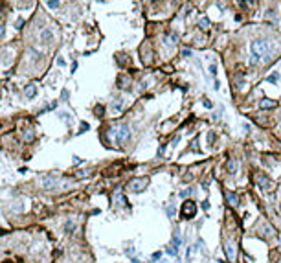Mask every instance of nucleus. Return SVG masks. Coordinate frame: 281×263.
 Returning <instances> with one entry per match:
<instances>
[{
    "mask_svg": "<svg viewBox=\"0 0 281 263\" xmlns=\"http://www.w3.org/2000/svg\"><path fill=\"white\" fill-rule=\"evenodd\" d=\"M129 83H131V79H129L127 76H120V79H118L120 88H127V87H129Z\"/></svg>",
    "mask_w": 281,
    "mask_h": 263,
    "instance_id": "14",
    "label": "nucleus"
},
{
    "mask_svg": "<svg viewBox=\"0 0 281 263\" xmlns=\"http://www.w3.org/2000/svg\"><path fill=\"white\" fill-rule=\"evenodd\" d=\"M171 256H176V252H178V245H173V247H169V250H167Z\"/></svg>",
    "mask_w": 281,
    "mask_h": 263,
    "instance_id": "21",
    "label": "nucleus"
},
{
    "mask_svg": "<svg viewBox=\"0 0 281 263\" xmlns=\"http://www.w3.org/2000/svg\"><path fill=\"white\" fill-rule=\"evenodd\" d=\"M114 202L118 204V206H127V201H125V197L121 193H116L114 195Z\"/></svg>",
    "mask_w": 281,
    "mask_h": 263,
    "instance_id": "13",
    "label": "nucleus"
},
{
    "mask_svg": "<svg viewBox=\"0 0 281 263\" xmlns=\"http://www.w3.org/2000/svg\"><path fill=\"white\" fill-rule=\"evenodd\" d=\"M209 72H212V76H215V74H217V66L212 64V66H209Z\"/></svg>",
    "mask_w": 281,
    "mask_h": 263,
    "instance_id": "27",
    "label": "nucleus"
},
{
    "mask_svg": "<svg viewBox=\"0 0 281 263\" xmlns=\"http://www.w3.org/2000/svg\"><path fill=\"white\" fill-rule=\"evenodd\" d=\"M195 213H197V206H195V202L193 201H186L184 204H182V215L184 217H195Z\"/></svg>",
    "mask_w": 281,
    "mask_h": 263,
    "instance_id": "4",
    "label": "nucleus"
},
{
    "mask_svg": "<svg viewBox=\"0 0 281 263\" xmlns=\"http://www.w3.org/2000/svg\"><path fill=\"white\" fill-rule=\"evenodd\" d=\"M259 107L261 109H274L276 107V101H272V100H261L259 101Z\"/></svg>",
    "mask_w": 281,
    "mask_h": 263,
    "instance_id": "11",
    "label": "nucleus"
},
{
    "mask_svg": "<svg viewBox=\"0 0 281 263\" xmlns=\"http://www.w3.org/2000/svg\"><path fill=\"white\" fill-rule=\"evenodd\" d=\"M226 199H228V202H230L231 206H239V197L233 193V191H228V193H226Z\"/></svg>",
    "mask_w": 281,
    "mask_h": 263,
    "instance_id": "10",
    "label": "nucleus"
},
{
    "mask_svg": "<svg viewBox=\"0 0 281 263\" xmlns=\"http://www.w3.org/2000/svg\"><path fill=\"white\" fill-rule=\"evenodd\" d=\"M226 258H228L230 261L235 259V247H233L231 243H226Z\"/></svg>",
    "mask_w": 281,
    "mask_h": 263,
    "instance_id": "8",
    "label": "nucleus"
},
{
    "mask_svg": "<svg viewBox=\"0 0 281 263\" xmlns=\"http://www.w3.org/2000/svg\"><path fill=\"white\" fill-rule=\"evenodd\" d=\"M35 94H37V87L35 85H28L26 87V98H35Z\"/></svg>",
    "mask_w": 281,
    "mask_h": 263,
    "instance_id": "12",
    "label": "nucleus"
},
{
    "mask_svg": "<svg viewBox=\"0 0 281 263\" xmlns=\"http://www.w3.org/2000/svg\"><path fill=\"white\" fill-rule=\"evenodd\" d=\"M176 41H178L176 33H167V35H166V46H167V48L175 46V44H176Z\"/></svg>",
    "mask_w": 281,
    "mask_h": 263,
    "instance_id": "9",
    "label": "nucleus"
},
{
    "mask_svg": "<svg viewBox=\"0 0 281 263\" xmlns=\"http://www.w3.org/2000/svg\"><path fill=\"white\" fill-rule=\"evenodd\" d=\"M121 109H123L121 101H116V103H112V112H120Z\"/></svg>",
    "mask_w": 281,
    "mask_h": 263,
    "instance_id": "19",
    "label": "nucleus"
},
{
    "mask_svg": "<svg viewBox=\"0 0 281 263\" xmlns=\"http://www.w3.org/2000/svg\"><path fill=\"white\" fill-rule=\"evenodd\" d=\"M182 55H184V57L187 59V57H191L193 54H191V50H184V52H182Z\"/></svg>",
    "mask_w": 281,
    "mask_h": 263,
    "instance_id": "25",
    "label": "nucleus"
},
{
    "mask_svg": "<svg viewBox=\"0 0 281 263\" xmlns=\"http://www.w3.org/2000/svg\"><path fill=\"white\" fill-rule=\"evenodd\" d=\"M277 263H281V259H279V261H277Z\"/></svg>",
    "mask_w": 281,
    "mask_h": 263,
    "instance_id": "31",
    "label": "nucleus"
},
{
    "mask_svg": "<svg viewBox=\"0 0 281 263\" xmlns=\"http://www.w3.org/2000/svg\"><path fill=\"white\" fill-rule=\"evenodd\" d=\"M235 83H237V87H239V88H243V87H244V79H243V76H241V74H237V76H235Z\"/></svg>",
    "mask_w": 281,
    "mask_h": 263,
    "instance_id": "20",
    "label": "nucleus"
},
{
    "mask_svg": "<svg viewBox=\"0 0 281 263\" xmlns=\"http://www.w3.org/2000/svg\"><path fill=\"white\" fill-rule=\"evenodd\" d=\"M250 52H252V61H250L252 64L268 63L276 52V44L268 39H257L250 44Z\"/></svg>",
    "mask_w": 281,
    "mask_h": 263,
    "instance_id": "1",
    "label": "nucleus"
},
{
    "mask_svg": "<svg viewBox=\"0 0 281 263\" xmlns=\"http://www.w3.org/2000/svg\"><path fill=\"white\" fill-rule=\"evenodd\" d=\"M266 81H268V83H277V81H279V74H277V72H272V74L266 77Z\"/></svg>",
    "mask_w": 281,
    "mask_h": 263,
    "instance_id": "15",
    "label": "nucleus"
},
{
    "mask_svg": "<svg viewBox=\"0 0 281 263\" xmlns=\"http://www.w3.org/2000/svg\"><path fill=\"white\" fill-rule=\"evenodd\" d=\"M57 182H59V177H46V179L42 180V186H44V188H55Z\"/></svg>",
    "mask_w": 281,
    "mask_h": 263,
    "instance_id": "6",
    "label": "nucleus"
},
{
    "mask_svg": "<svg viewBox=\"0 0 281 263\" xmlns=\"http://www.w3.org/2000/svg\"><path fill=\"white\" fill-rule=\"evenodd\" d=\"M147 184H149V179H132L127 184V189L132 191V193H140V191H144V188Z\"/></svg>",
    "mask_w": 281,
    "mask_h": 263,
    "instance_id": "2",
    "label": "nucleus"
},
{
    "mask_svg": "<svg viewBox=\"0 0 281 263\" xmlns=\"http://www.w3.org/2000/svg\"><path fill=\"white\" fill-rule=\"evenodd\" d=\"M129 136H131V129H129V125H121L118 131H116V142H118L120 146H123V143L129 140Z\"/></svg>",
    "mask_w": 281,
    "mask_h": 263,
    "instance_id": "3",
    "label": "nucleus"
},
{
    "mask_svg": "<svg viewBox=\"0 0 281 263\" xmlns=\"http://www.w3.org/2000/svg\"><path fill=\"white\" fill-rule=\"evenodd\" d=\"M257 184H259V188H263V189H268L270 188V180L265 175H257Z\"/></svg>",
    "mask_w": 281,
    "mask_h": 263,
    "instance_id": "7",
    "label": "nucleus"
},
{
    "mask_svg": "<svg viewBox=\"0 0 281 263\" xmlns=\"http://www.w3.org/2000/svg\"><path fill=\"white\" fill-rule=\"evenodd\" d=\"M208 24H209V20H208V18H204V20H200V28H206V26H208Z\"/></svg>",
    "mask_w": 281,
    "mask_h": 263,
    "instance_id": "28",
    "label": "nucleus"
},
{
    "mask_svg": "<svg viewBox=\"0 0 281 263\" xmlns=\"http://www.w3.org/2000/svg\"><path fill=\"white\" fill-rule=\"evenodd\" d=\"M61 6V2L59 0H48V8H52V9H57Z\"/></svg>",
    "mask_w": 281,
    "mask_h": 263,
    "instance_id": "18",
    "label": "nucleus"
},
{
    "mask_svg": "<svg viewBox=\"0 0 281 263\" xmlns=\"http://www.w3.org/2000/svg\"><path fill=\"white\" fill-rule=\"evenodd\" d=\"M57 63H59V66H64V64H66V61H64L63 57H59V61H57Z\"/></svg>",
    "mask_w": 281,
    "mask_h": 263,
    "instance_id": "29",
    "label": "nucleus"
},
{
    "mask_svg": "<svg viewBox=\"0 0 281 263\" xmlns=\"http://www.w3.org/2000/svg\"><path fill=\"white\" fill-rule=\"evenodd\" d=\"M53 41V31L52 30H42L40 31V42L42 44H52Z\"/></svg>",
    "mask_w": 281,
    "mask_h": 263,
    "instance_id": "5",
    "label": "nucleus"
},
{
    "mask_svg": "<svg viewBox=\"0 0 281 263\" xmlns=\"http://www.w3.org/2000/svg\"><path fill=\"white\" fill-rule=\"evenodd\" d=\"M24 138H26V142H31V140H33V134H31V131H26V133H24Z\"/></svg>",
    "mask_w": 281,
    "mask_h": 263,
    "instance_id": "22",
    "label": "nucleus"
},
{
    "mask_svg": "<svg viewBox=\"0 0 281 263\" xmlns=\"http://www.w3.org/2000/svg\"><path fill=\"white\" fill-rule=\"evenodd\" d=\"M189 193H191V189H184V191H180V197L186 199V197H189Z\"/></svg>",
    "mask_w": 281,
    "mask_h": 263,
    "instance_id": "23",
    "label": "nucleus"
},
{
    "mask_svg": "<svg viewBox=\"0 0 281 263\" xmlns=\"http://www.w3.org/2000/svg\"><path fill=\"white\" fill-rule=\"evenodd\" d=\"M279 212H281V204H279Z\"/></svg>",
    "mask_w": 281,
    "mask_h": 263,
    "instance_id": "30",
    "label": "nucleus"
},
{
    "mask_svg": "<svg viewBox=\"0 0 281 263\" xmlns=\"http://www.w3.org/2000/svg\"><path fill=\"white\" fill-rule=\"evenodd\" d=\"M228 171H230V173H235V171H237V162H235V160H230V162H228Z\"/></svg>",
    "mask_w": 281,
    "mask_h": 263,
    "instance_id": "17",
    "label": "nucleus"
},
{
    "mask_svg": "<svg viewBox=\"0 0 281 263\" xmlns=\"http://www.w3.org/2000/svg\"><path fill=\"white\" fill-rule=\"evenodd\" d=\"M204 107H206V109H212V107H213V103L209 101V100H204Z\"/></svg>",
    "mask_w": 281,
    "mask_h": 263,
    "instance_id": "26",
    "label": "nucleus"
},
{
    "mask_svg": "<svg viewBox=\"0 0 281 263\" xmlns=\"http://www.w3.org/2000/svg\"><path fill=\"white\" fill-rule=\"evenodd\" d=\"M64 230H66V234H72V232L76 230V225H74L72 221H66V225H64Z\"/></svg>",
    "mask_w": 281,
    "mask_h": 263,
    "instance_id": "16",
    "label": "nucleus"
},
{
    "mask_svg": "<svg viewBox=\"0 0 281 263\" xmlns=\"http://www.w3.org/2000/svg\"><path fill=\"white\" fill-rule=\"evenodd\" d=\"M94 112H96L98 116H103V112H105V109H103V107H96V109H94Z\"/></svg>",
    "mask_w": 281,
    "mask_h": 263,
    "instance_id": "24",
    "label": "nucleus"
}]
</instances>
